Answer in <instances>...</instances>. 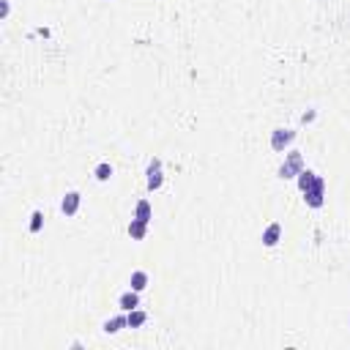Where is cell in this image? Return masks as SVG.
Listing matches in <instances>:
<instances>
[{"mask_svg": "<svg viewBox=\"0 0 350 350\" xmlns=\"http://www.w3.org/2000/svg\"><path fill=\"white\" fill-rule=\"evenodd\" d=\"M145 287H148V273L145 271H134L131 273V290H145Z\"/></svg>", "mask_w": 350, "mask_h": 350, "instance_id": "cell-8", "label": "cell"}, {"mask_svg": "<svg viewBox=\"0 0 350 350\" xmlns=\"http://www.w3.org/2000/svg\"><path fill=\"white\" fill-rule=\"evenodd\" d=\"M293 137H296V131H290V129H276L271 134V148L273 151H285L287 145L293 143Z\"/></svg>", "mask_w": 350, "mask_h": 350, "instance_id": "cell-3", "label": "cell"}, {"mask_svg": "<svg viewBox=\"0 0 350 350\" xmlns=\"http://www.w3.org/2000/svg\"><path fill=\"white\" fill-rule=\"evenodd\" d=\"M0 14H3V17H8V0H3V6H0Z\"/></svg>", "mask_w": 350, "mask_h": 350, "instance_id": "cell-16", "label": "cell"}, {"mask_svg": "<svg viewBox=\"0 0 350 350\" xmlns=\"http://www.w3.org/2000/svg\"><path fill=\"white\" fill-rule=\"evenodd\" d=\"M279 238H282V225H279V222H273V225H268L266 230H263V243H266V246H276Z\"/></svg>", "mask_w": 350, "mask_h": 350, "instance_id": "cell-6", "label": "cell"}, {"mask_svg": "<svg viewBox=\"0 0 350 350\" xmlns=\"http://www.w3.org/2000/svg\"><path fill=\"white\" fill-rule=\"evenodd\" d=\"M110 175H113V167H110V164H99V167H96V178H99V181H110Z\"/></svg>", "mask_w": 350, "mask_h": 350, "instance_id": "cell-15", "label": "cell"}, {"mask_svg": "<svg viewBox=\"0 0 350 350\" xmlns=\"http://www.w3.org/2000/svg\"><path fill=\"white\" fill-rule=\"evenodd\" d=\"M79 202H82V197H79V192H69V194L63 197V202H60V208H63L66 216H74L79 211Z\"/></svg>", "mask_w": 350, "mask_h": 350, "instance_id": "cell-4", "label": "cell"}, {"mask_svg": "<svg viewBox=\"0 0 350 350\" xmlns=\"http://www.w3.org/2000/svg\"><path fill=\"white\" fill-rule=\"evenodd\" d=\"M134 216H137V219H143V222H151V205H148V200H140V202H137Z\"/></svg>", "mask_w": 350, "mask_h": 350, "instance_id": "cell-12", "label": "cell"}, {"mask_svg": "<svg viewBox=\"0 0 350 350\" xmlns=\"http://www.w3.org/2000/svg\"><path fill=\"white\" fill-rule=\"evenodd\" d=\"M143 323H145V312H143V309H131V312H129V326L140 328Z\"/></svg>", "mask_w": 350, "mask_h": 350, "instance_id": "cell-13", "label": "cell"}, {"mask_svg": "<svg viewBox=\"0 0 350 350\" xmlns=\"http://www.w3.org/2000/svg\"><path fill=\"white\" fill-rule=\"evenodd\" d=\"M137 304H140V298H137V290H129V293H123V296H120V307L129 309V312L137 307Z\"/></svg>", "mask_w": 350, "mask_h": 350, "instance_id": "cell-11", "label": "cell"}, {"mask_svg": "<svg viewBox=\"0 0 350 350\" xmlns=\"http://www.w3.org/2000/svg\"><path fill=\"white\" fill-rule=\"evenodd\" d=\"M304 170V159L298 151H290L285 159V164H282V170H279V178H298V172Z\"/></svg>", "mask_w": 350, "mask_h": 350, "instance_id": "cell-2", "label": "cell"}, {"mask_svg": "<svg viewBox=\"0 0 350 350\" xmlns=\"http://www.w3.org/2000/svg\"><path fill=\"white\" fill-rule=\"evenodd\" d=\"M323 197H326V181L317 175V178H314V184L304 192V200H307L309 208H320L323 205Z\"/></svg>", "mask_w": 350, "mask_h": 350, "instance_id": "cell-1", "label": "cell"}, {"mask_svg": "<svg viewBox=\"0 0 350 350\" xmlns=\"http://www.w3.org/2000/svg\"><path fill=\"white\" fill-rule=\"evenodd\" d=\"M126 326H129V317H113V320L104 323V331H107V334H118L120 328H126Z\"/></svg>", "mask_w": 350, "mask_h": 350, "instance_id": "cell-9", "label": "cell"}, {"mask_svg": "<svg viewBox=\"0 0 350 350\" xmlns=\"http://www.w3.org/2000/svg\"><path fill=\"white\" fill-rule=\"evenodd\" d=\"M301 120H304V123H309V120H314V113H304V118H301Z\"/></svg>", "mask_w": 350, "mask_h": 350, "instance_id": "cell-17", "label": "cell"}, {"mask_svg": "<svg viewBox=\"0 0 350 350\" xmlns=\"http://www.w3.org/2000/svg\"><path fill=\"white\" fill-rule=\"evenodd\" d=\"M159 186H161V161L154 159L148 164V189L154 192V189H159Z\"/></svg>", "mask_w": 350, "mask_h": 350, "instance_id": "cell-5", "label": "cell"}, {"mask_svg": "<svg viewBox=\"0 0 350 350\" xmlns=\"http://www.w3.org/2000/svg\"><path fill=\"white\" fill-rule=\"evenodd\" d=\"M314 178H317V175H314L312 170H301V172H298V189H301V192H307L309 186L314 184Z\"/></svg>", "mask_w": 350, "mask_h": 350, "instance_id": "cell-10", "label": "cell"}, {"mask_svg": "<svg viewBox=\"0 0 350 350\" xmlns=\"http://www.w3.org/2000/svg\"><path fill=\"white\" fill-rule=\"evenodd\" d=\"M41 225H44V214H41V211H36V214L30 216V233H39V230H41Z\"/></svg>", "mask_w": 350, "mask_h": 350, "instance_id": "cell-14", "label": "cell"}, {"mask_svg": "<svg viewBox=\"0 0 350 350\" xmlns=\"http://www.w3.org/2000/svg\"><path fill=\"white\" fill-rule=\"evenodd\" d=\"M145 233H148V222H143V219H131V225H129V235L134 238V241H143L145 238Z\"/></svg>", "mask_w": 350, "mask_h": 350, "instance_id": "cell-7", "label": "cell"}]
</instances>
